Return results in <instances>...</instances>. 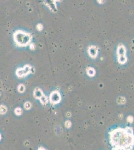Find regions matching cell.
Here are the masks:
<instances>
[{
  "label": "cell",
  "mask_w": 134,
  "mask_h": 150,
  "mask_svg": "<svg viewBox=\"0 0 134 150\" xmlns=\"http://www.w3.org/2000/svg\"><path fill=\"white\" fill-rule=\"evenodd\" d=\"M110 143L112 150H133L134 134L131 128H118L111 131Z\"/></svg>",
  "instance_id": "1"
}]
</instances>
